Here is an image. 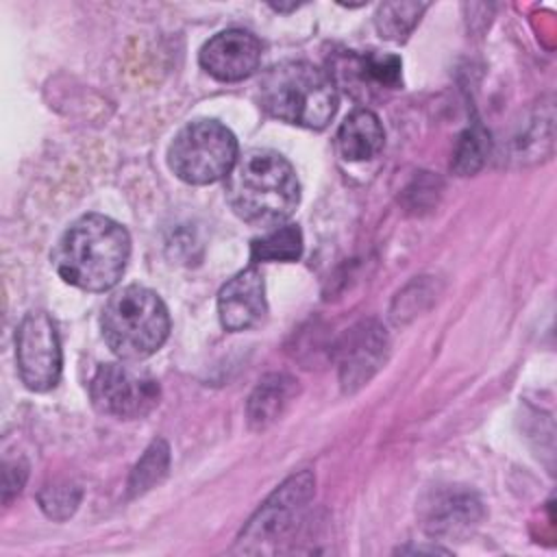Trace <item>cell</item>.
Segmentation results:
<instances>
[{
	"label": "cell",
	"mask_w": 557,
	"mask_h": 557,
	"mask_svg": "<svg viewBox=\"0 0 557 557\" xmlns=\"http://www.w3.org/2000/svg\"><path fill=\"white\" fill-rule=\"evenodd\" d=\"M337 76L355 96L357 91L366 94L372 89H396L400 85V59L381 52L348 54L337 67Z\"/></svg>",
	"instance_id": "13"
},
{
	"label": "cell",
	"mask_w": 557,
	"mask_h": 557,
	"mask_svg": "<svg viewBox=\"0 0 557 557\" xmlns=\"http://www.w3.org/2000/svg\"><path fill=\"white\" fill-rule=\"evenodd\" d=\"M94 407L120 420H135L152 411L159 403V383L139 370L122 363H104L89 383Z\"/></svg>",
	"instance_id": "6"
},
{
	"label": "cell",
	"mask_w": 557,
	"mask_h": 557,
	"mask_svg": "<svg viewBox=\"0 0 557 557\" xmlns=\"http://www.w3.org/2000/svg\"><path fill=\"white\" fill-rule=\"evenodd\" d=\"M490 152V135L479 126H470L455 150V159H453V170L461 176L474 174L487 159Z\"/></svg>",
	"instance_id": "19"
},
{
	"label": "cell",
	"mask_w": 557,
	"mask_h": 557,
	"mask_svg": "<svg viewBox=\"0 0 557 557\" xmlns=\"http://www.w3.org/2000/svg\"><path fill=\"white\" fill-rule=\"evenodd\" d=\"M168 466H170V448L163 440H154L131 472L128 494L139 496L146 490H150L154 483H159L165 476Z\"/></svg>",
	"instance_id": "18"
},
{
	"label": "cell",
	"mask_w": 557,
	"mask_h": 557,
	"mask_svg": "<svg viewBox=\"0 0 557 557\" xmlns=\"http://www.w3.org/2000/svg\"><path fill=\"white\" fill-rule=\"evenodd\" d=\"M385 131L370 109H355L337 131V150L346 161H368L381 152Z\"/></svg>",
	"instance_id": "14"
},
{
	"label": "cell",
	"mask_w": 557,
	"mask_h": 557,
	"mask_svg": "<svg viewBox=\"0 0 557 557\" xmlns=\"http://www.w3.org/2000/svg\"><path fill=\"white\" fill-rule=\"evenodd\" d=\"M315 479L309 470L289 476L276 492L259 507L257 516L246 527L242 540L246 542H274L283 537L298 518V511L313 494Z\"/></svg>",
	"instance_id": "8"
},
{
	"label": "cell",
	"mask_w": 557,
	"mask_h": 557,
	"mask_svg": "<svg viewBox=\"0 0 557 557\" xmlns=\"http://www.w3.org/2000/svg\"><path fill=\"white\" fill-rule=\"evenodd\" d=\"M259 96L272 117L305 128H324L337 109V89L331 74L305 61L272 67L261 78Z\"/></svg>",
	"instance_id": "3"
},
{
	"label": "cell",
	"mask_w": 557,
	"mask_h": 557,
	"mask_svg": "<svg viewBox=\"0 0 557 557\" xmlns=\"http://www.w3.org/2000/svg\"><path fill=\"white\" fill-rule=\"evenodd\" d=\"M81 500V490L70 485V483H61V485H48L39 492V505L41 509L54 518V520H63L67 516L74 513V509L78 507Z\"/></svg>",
	"instance_id": "20"
},
{
	"label": "cell",
	"mask_w": 557,
	"mask_h": 557,
	"mask_svg": "<svg viewBox=\"0 0 557 557\" xmlns=\"http://www.w3.org/2000/svg\"><path fill=\"white\" fill-rule=\"evenodd\" d=\"M261 61V41L242 28H228L213 35L200 50V65L218 81H242L250 76Z\"/></svg>",
	"instance_id": "9"
},
{
	"label": "cell",
	"mask_w": 557,
	"mask_h": 557,
	"mask_svg": "<svg viewBox=\"0 0 557 557\" xmlns=\"http://www.w3.org/2000/svg\"><path fill=\"white\" fill-rule=\"evenodd\" d=\"M26 466L20 461L4 463V500H9L13 494H17L26 481Z\"/></svg>",
	"instance_id": "21"
},
{
	"label": "cell",
	"mask_w": 557,
	"mask_h": 557,
	"mask_svg": "<svg viewBox=\"0 0 557 557\" xmlns=\"http://www.w3.org/2000/svg\"><path fill=\"white\" fill-rule=\"evenodd\" d=\"M100 326L113 355L126 361H139L163 346L170 333V315L154 292L128 285L107 300Z\"/></svg>",
	"instance_id": "4"
},
{
	"label": "cell",
	"mask_w": 557,
	"mask_h": 557,
	"mask_svg": "<svg viewBox=\"0 0 557 557\" xmlns=\"http://www.w3.org/2000/svg\"><path fill=\"white\" fill-rule=\"evenodd\" d=\"M220 322L228 331H246L265 315V285L261 272L250 265L235 274L218 296Z\"/></svg>",
	"instance_id": "11"
},
{
	"label": "cell",
	"mask_w": 557,
	"mask_h": 557,
	"mask_svg": "<svg viewBox=\"0 0 557 557\" xmlns=\"http://www.w3.org/2000/svg\"><path fill=\"white\" fill-rule=\"evenodd\" d=\"M483 509L474 494L444 490L433 494V498L424 505V529L431 535H461L470 531Z\"/></svg>",
	"instance_id": "12"
},
{
	"label": "cell",
	"mask_w": 557,
	"mask_h": 557,
	"mask_svg": "<svg viewBox=\"0 0 557 557\" xmlns=\"http://www.w3.org/2000/svg\"><path fill=\"white\" fill-rule=\"evenodd\" d=\"M387 352L385 329L368 320L350 329L339 344V381L346 392H355L383 366Z\"/></svg>",
	"instance_id": "10"
},
{
	"label": "cell",
	"mask_w": 557,
	"mask_h": 557,
	"mask_svg": "<svg viewBox=\"0 0 557 557\" xmlns=\"http://www.w3.org/2000/svg\"><path fill=\"white\" fill-rule=\"evenodd\" d=\"M17 370L24 385L33 392H46L61 376V344L54 322L46 311H30L15 335Z\"/></svg>",
	"instance_id": "7"
},
{
	"label": "cell",
	"mask_w": 557,
	"mask_h": 557,
	"mask_svg": "<svg viewBox=\"0 0 557 557\" xmlns=\"http://www.w3.org/2000/svg\"><path fill=\"white\" fill-rule=\"evenodd\" d=\"M302 252V233L296 224H278L263 237L252 239L250 259L257 261H296Z\"/></svg>",
	"instance_id": "16"
},
{
	"label": "cell",
	"mask_w": 557,
	"mask_h": 557,
	"mask_svg": "<svg viewBox=\"0 0 557 557\" xmlns=\"http://www.w3.org/2000/svg\"><path fill=\"white\" fill-rule=\"evenodd\" d=\"M131 255V237L122 224L107 215L78 218L59 239L52 263L57 274L81 289L104 292L113 287Z\"/></svg>",
	"instance_id": "1"
},
{
	"label": "cell",
	"mask_w": 557,
	"mask_h": 557,
	"mask_svg": "<svg viewBox=\"0 0 557 557\" xmlns=\"http://www.w3.org/2000/svg\"><path fill=\"white\" fill-rule=\"evenodd\" d=\"M226 200L248 224L278 226L300 200V185L289 161L265 148L248 150L226 176Z\"/></svg>",
	"instance_id": "2"
},
{
	"label": "cell",
	"mask_w": 557,
	"mask_h": 557,
	"mask_svg": "<svg viewBox=\"0 0 557 557\" xmlns=\"http://www.w3.org/2000/svg\"><path fill=\"white\" fill-rule=\"evenodd\" d=\"M168 161L181 181L209 185L231 174L237 161V139L215 120H196L176 133Z\"/></svg>",
	"instance_id": "5"
},
{
	"label": "cell",
	"mask_w": 557,
	"mask_h": 557,
	"mask_svg": "<svg viewBox=\"0 0 557 557\" xmlns=\"http://www.w3.org/2000/svg\"><path fill=\"white\" fill-rule=\"evenodd\" d=\"M426 4L418 2H385L376 11V30L389 41H403L418 24Z\"/></svg>",
	"instance_id": "17"
},
{
	"label": "cell",
	"mask_w": 557,
	"mask_h": 557,
	"mask_svg": "<svg viewBox=\"0 0 557 557\" xmlns=\"http://www.w3.org/2000/svg\"><path fill=\"white\" fill-rule=\"evenodd\" d=\"M296 394V381L287 374H268L259 381L246 405V418L252 429H265L281 418L292 396Z\"/></svg>",
	"instance_id": "15"
}]
</instances>
